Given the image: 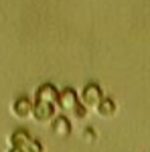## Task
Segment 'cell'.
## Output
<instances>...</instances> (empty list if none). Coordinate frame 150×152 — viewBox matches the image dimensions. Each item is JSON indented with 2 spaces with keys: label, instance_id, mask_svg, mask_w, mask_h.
Wrapping results in <instances>:
<instances>
[{
  "label": "cell",
  "instance_id": "6",
  "mask_svg": "<svg viewBox=\"0 0 150 152\" xmlns=\"http://www.w3.org/2000/svg\"><path fill=\"white\" fill-rule=\"evenodd\" d=\"M53 134L59 136V138H67L71 134V122L65 116L55 118V122H53Z\"/></svg>",
  "mask_w": 150,
  "mask_h": 152
},
{
  "label": "cell",
  "instance_id": "12",
  "mask_svg": "<svg viewBox=\"0 0 150 152\" xmlns=\"http://www.w3.org/2000/svg\"><path fill=\"white\" fill-rule=\"evenodd\" d=\"M8 152H24V150H23V148H16V146H10V150H8Z\"/></svg>",
  "mask_w": 150,
  "mask_h": 152
},
{
  "label": "cell",
  "instance_id": "4",
  "mask_svg": "<svg viewBox=\"0 0 150 152\" xmlns=\"http://www.w3.org/2000/svg\"><path fill=\"white\" fill-rule=\"evenodd\" d=\"M59 97V89L53 85V83H45L37 89V102H43V104H57Z\"/></svg>",
  "mask_w": 150,
  "mask_h": 152
},
{
  "label": "cell",
  "instance_id": "5",
  "mask_svg": "<svg viewBox=\"0 0 150 152\" xmlns=\"http://www.w3.org/2000/svg\"><path fill=\"white\" fill-rule=\"evenodd\" d=\"M31 110H33V102H31L29 97H18V99H14V104H12V114L16 118L31 116Z\"/></svg>",
  "mask_w": 150,
  "mask_h": 152
},
{
  "label": "cell",
  "instance_id": "8",
  "mask_svg": "<svg viewBox=\"0 0 150 152\" xmlns=\"http://www.w3.org/2000/svg\"><path fill=\"white\" fill-rule=\"evenodd\" d=\"M29 140H31V134L26 130H14L10 134V146H16V148H24Z\"/></svg>",
  "mask_w": 150,
  "mask_h": 152
},
{
  "label": "cell",
  "instance_id": "7",
  "mask_svg": "<svg viewBox=\"0 0 150 152\" xmlns=\"http://www.w3.org/2000/svg\"><path fill=\"white\" fill-rule=\"evenodd\" d=\"M95 110H97V114L104 118H112L116 114V102L114 99H110V97H102L100 99V104L95 105Z\"/></svg>",
  "mask_w": 150,
  "mask_h": 152
},
{
  "label": "cell",
  "instance_id": "3",
  "mask_svg": "<svg viewBox=\"0 0 150 152\" xmlns=\"http://www.w3.org/2000/svg\"><path fill=\"white\" fill-rule=\"evenodd\" d=\"M31 116H35V120H39V122H49L51 118L55 116V105L43 104V102H35L33 104V110H31Z\"/></svg>",
  "mask_w": 150,
  "mask_h": 152
},
{
  "label": "cell",
  "instance_id": "2",
  "mask_svg": "<svg viewBox=\"0 0 150 152\" xmlns=\"http://www.w3.org/2000/svg\"><path fill=\"white\" fill-rule=\"evenodd\" d=\"M79 104V95L73 87H65L63 91H59V97H57V104L63 112H73V107Z\"/></svg>",
  "mask_w": 150,
  "mask_h": 152
},
{
  "label": "cell",
  "instance_id": "9",
  "mask_svg": "<svg viewBox=\"0 0 150 152\" xmlns=\"http://www.w3.org/2000/svg\"><path fill=\"white\" fill-rule=\"evenodd\" d=\"M23 150H24V152H43V144L31 138V140L26 142V146H24Z\"/></svg>",
  "mask_w": 150,
  "mask_h": 152
},
{
  "label": "cell",
  "instance_id": "10",
  "mask_svg": "<svg viewBox=\"0 0 150 152\" xmlns=\"http://www.w3.org/2000/svg\"><path fill=\"white\" fill-rule=\"evenodd\" d=\"M75 118H79V120H83V118L87 116V105H83V104H77L75 107H73V112H71Z\"/></svg>",
  "mask_w": 150,
  "mask_h": 152
},
{
  "label": "cell",
  "instance_id": "11",
  "mask_svg": "<svg viewBox=\"0 0 150 152\" xmlns=\"http://www.w3.org/2000/svg\"><path fill=\"white\" fill-rule=\"evenodd\" d=\"M83 138H85V142H93L95 138H97V134H95L93 128H85L83 130Z\"/></svg>",
  "mask_w": 150,
  "mask_h": 152
},
{
  "label": "cell",
  "instance_id": "1",
  "mask_svg": "<svg viewBox=\"0 0 150 152\" xmlns=\"http://www.w3.org/2000/svg\"><path fill=\"white\" fill-rule=\"evenodd\" d=\"M81 102L83 105H87V107H95V105L100 104V99L104 97V91H102V87L97 85V83H87L85 87H83V91H81Z\"/></svg>",
  "mask_w": 150,
  "mask_h": 152
}]
</instances>
